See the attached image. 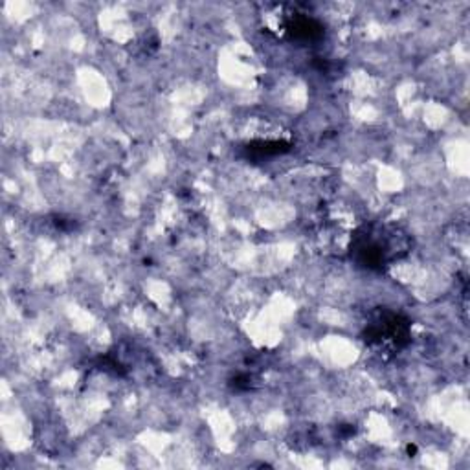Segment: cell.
<instances>
[{
	"label": "cell",
	"instance_id": "52a82bcc",
	"mask_svg": "<svg viewBox=\"0 0 470 470\" xmlns=\"http://www.w3.org/2000/svg\"><path fill=\"white\" fill-rule=\"evenodd\" d=\"M415 450H417V449H415V446H408V452H410V454H415Z\"/></svg>",
	"mask_w": 470,
	"mask_h": 470
},
{
	"label": "cell",
	"instance_id": "3957f363",
	"mask_svg": "<svg viewBox=\"0 0 470 470\" xmlns=\"http://www.w3.org/2000/svg\"><path fill=\"white\" fill-rule=\"evenodd\" d=\"M285 31L289 39H296V41H316L324 35V26L316 19L298 13L289 19V22L285 24Z\"/></svg>",
	"mask_w": 470,
	"mask_h": 470
},
{
	"label": "cell",
	"instance_id": "5b68a950",
	"mask_svg": "<svg viewBox=\"0 0 470 470\" xmlns=\"http://www.w3.org/2000/svg\"><path fill=\"white\" fill-rule=\"evenodd\" d=\"M98 368L103 369V371L112 373V375H125L124 366H121L118 360H114L112 356H109V355L99 356V359H98Z\"/></svg>",
	"mask_w": 470,
	"mask_h": 470
},
{
	"label": "cell",
	"instance_id": "8992f818",
	"mask_svg": "<svg viewBox=\"0 0 470 470\" xmlns=\"http://www.w3.org/2000/svg\"><path fill=\"white\" fill-rule=\"evenodd\" d=\"M234 386L235 389H248L250 388V376L248 375H239L234 379Z\"/></svg>",
	"mask_w": 470,
	"mask_h": 470
},
{
	"label": "cell",
	"instance_id": "6da1fadb",
	"mask_svg": "<svg viewBox=\"0 0 470 470\" xmlns=\"http://www.w3.org/2000/svg\"><path fill=\"white\" fill-rule=\"evenodd\" d=\"M389 228L362 226L355 231L351 241V257L360 266L369 270H382L401 254L399 244H395L397 231H388Z\"/></svg>",
	"mask_w": 470,
	"mask_h": 470
},
{
	"label": "cell",
	"instance_id": "7a4b0ae2",
	"mask_svg": "<svg viewBox=\"0 0 470 470\" xmlns=\"http://www.w3.org/2000/svg\"><path fill=\"white\" fill-rule=\"evenodd\" d=\"M410 327L411 324L406 316L382 311L364 329L362 338L369 346H391L399 351L410 344Z\"/></svg>",
	"mask_w": 470,
	"mask_h": 470
},
{
	"label": "cell",
	"instance_id": "277c9868",
	"mask_svg": "<svg viewBox=\"0 0 470 470\" xmlns=\"http://www.w3.org/2000/svg\"><path fill=\"white\" fill-rule=\"evenodd\" d=\"M248 156L254 159H269V156H278V154L291 151V144L289 141L279 140H266V141H252L244 147Z\"/></svg>",
	"mask_w": 470,
	"mask_h": 470
}]
</instances>
